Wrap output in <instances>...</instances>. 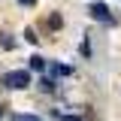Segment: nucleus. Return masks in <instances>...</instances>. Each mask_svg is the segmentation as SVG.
Wrapping results in <instances>:
<instances>
[{"instance_id":"nucleus-1","label":"nucleus","mask_w":121,"mask_h":121,"mask_svg":"<svg viewBox=\"0 0 121 121\" xmlns=\"http://www.w3.org/2000/svg\"><path fill=\"white\" fill-rule=\"evenodd\" d=\"M88 15L94 18V21H100V24H115L118 18H115V12H112V6L109 3H103V0H91L88 3Z\"/></svg>"},{"instance_id":"nucleus-2","label":"nucleus","mask_w":121,"mask_h":121,"mask_svg":"<svg viewBox=\"0 0 121 121\" xmlns=\"http://www.w3.org/2000/svg\"><path fill=\"white\" fill-rule=\"evenodd\" d=\"M0 85L6 91H24L30 85V70H9V73L0 79Z\"/></svg>"},{"instance_id":"nucleus-3","label":"nucleus","mask_w":121,"mask_h":121,"mask_svg":"<svg viewBox=\"0 0 121 121\" xmlns=\"http://www.w3.org/2000/svg\"><path fill=\"white\" fill-rule=\"evenodd\" d=\"M27 70H30V73H33V70L43 73V70H48V60H45L43 55H30V58H27Z\"/></svg>"},{"instance_id":"nucleus-4","label":"nucleus","mask_w":121,"mask_h":121,"mask_svg":"<svg viewBox=\"0 0 121 121\" xmlns=\"http://www.w3.org/2000/svg\"><path fill=\"white\" fill-rule=\"evenodd\" d=\"M48 70H52V76H55V79H60V76H70V73H73V67L58 64V60H55V64H48Z\"/></svg>"},{"instance_id":"nucleus-5","label":"nucleus","mask_w":121,"mask_h":121,"mask_svg":"<svg viewBox=\"0 0 121 121\" xmlns=\"http://www.w3.org/2000/svg\"><path fill=\"white\" fill-rule=\"evenodd\" d=\"M39 91H43V94H55V91H58V82L45 76V79H39Z\"/></svg>"},{"instance_id":"nucleus-6","label":"nucleus","mask_w":121,"mask_h":121,"mask_svg":"<svg viewBox=\"0 0 121 121\" xmlns=\"http://www.w3.org/2000/svg\"><path fill=\"white\" fill-rule=\"evenodd\" d=\"M0 48H3V52H9V48H15V39H12V33L0 30Z\"/></svg>"},{"instance_id":"nucleus-7","label":"nucleus","mask_w":121,"mask_h":121,"mask_svg":"<svg viewBox=\"0 0 121 121\" xmlns=\"http://www.w3.org/2000/svg\"><path fill=\"white\" fill-rule=\"evenodd\" d=\"M9 121H43L39 115H30V112H15V115H9Z\"/></svg>"},{"instance_id":"nucleus-8","label":"nucleus","mask_w":121,"mask_h":121,"mask_svg":"<svg viewBox=\"0 0 121 121\" xmlns=\"http://www.w3.org/2000/svg\"><path fill=\"white\" fill-rule=\"evenodd\" d=\"M24 39H27V43H33V45L39 43V36H36V30H33V27H27V30H24Z\"/></svg>"},{"instance_id":"nucleus-9","label":"nucleus","mask_w":121,"mask_h":121,"mask_svg":"<svg viewBox=\"0 0 121 121\" xmlns=\"http://www.w3.org/2000/svg\"><path fill=\"white\" fill-rule=\"evenodd\" d=\"M79 52H82V55H85V58H91V43H88V36H85V39H82V45H79Z\"/></svg>"},{"instance_id":"nucleus-10","label":"nucleus","mask_w":121,"mask_h":121,"mask_svg":"<svg viewBox=\"0 0 121 121\" xmlns=\"http://www.w3.org/2000/svg\"><path fill=\"white\" fill-rule=\"evenodd\" d=\"M58 121H85L82 115H58Z\"/></svg>"},{"instance_id":"nucleus-11","label":"nucleus","mask_w":121,"mask_h":121,"mask_svg":"<svg viewBox=\"0 0 121 121\" xmlns=\"http://www.w3.org/2000/svg\"><path fill=\"white\" fill-rule=\"evenodd\" d=\"M58 24H64V18H58V15H52V18H48V27H58Z\"/></svg>"},{"instance_id":"nucleus-12","label":"nucleus","mask_w":121,"mask_h":121,"mask_svg":"<svg viewBox=\"0 0 121 121\" xmlns=\"http://www.w3.org/2000/svg\"><path fill=\"white\" fill-rule=\"evenodd\" d=\"M18 3H21V6H33L36 0H18Z\"/></svg>"},{"instance_id":"nucleus-13","label":"nucleus","mask_w":121,"mask_h":121,"mask_svg":"<svg viewBox=\"0 0 121 121\" xmlns=\"http://www.w3.org/2000/svg\"><path fill=\"white\" fill-rule=\"evenodd\" d=\"M0 118H3V106H0Z\"/></svg>"}]
</instances>
